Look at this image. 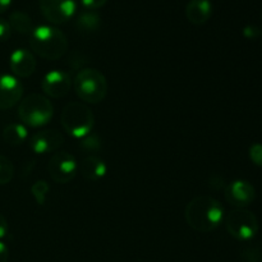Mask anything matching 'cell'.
Listing matches in <instances>:
<instances>
[{
  "mask_svg": "<svg viewBox=\"0 0 262 262\" xmlns=\"http://www.w3.org/2000/svg\"><path fill=\"white\" fill-rule=\"evenodd\" d=\"M243 35L247 38H257L258 36H261V30L257 26H246V27L243 28Z\"/></svg>",
  "mask_w": 262,
  "mask_h": 262,
  "instance_id": "25",
  "label": "cell"
},
{
  "mask_svg": "<svg viewBox=\"0 0 262 262\" xmlns=\"http://www.w3.org/2000/svg\"><path fill=\"white\" fill-rule=\"evenodd\" d=\"M12 4V0H0V14L4 13Z\"/></svg>",
  "mask_w": 262,
  "mask_h": 262,
  "instance_id": "29",
  "label": "cell"
},
{
  "mask_svg": "<svg viewBox=\"0 0 262 262\" xmlns=\"http://www.w3.org/2000/svg\"><path fill=\"white\" fill-rule=\"evenodd\" d=\"M10 35H12V27L9 22L4 18H0V41L9 40Z\"/></svg>",
  "mask_w": 262,
  "mask_h": 262,
  "instance_id": "24",
  "label": "cell"
},
{
  "mask_svg": "<svg viewBox=\"0 0 262 262\" xmlns=\"http://www.w3.org/2000/svg\"><path fill=\"white\" fill-rule=\"evenodd\" d=\"M43 17L54 25H63L71 19L77 9L76 0H38Z\"/></svg>",
  "mask_w": 262,
  "mask_h": 262,
  "instance_id": "8",
  "label": "cell"
},
{
  "mask_svg": "<svg viewBox=\"0 0 262 262\" xmlns=\"http://www.w3.org/2000/svg\"><path fill=\"white\" fill-rule=\"evenodd\" d=\"M225 228L233 238L238 241H250L257 234L258 220L247 209H235L225 217Z\"/></svg>",
  "mask_w": 262,
  "mask_h": 262,
  "instance_id": "6",
  "label": "cell"
},
{
  "mask_svg": "<svg viewBox=\"0 0 262 262\" xmlns=\"http://www.w3.org/2000/svg\"><path fill=\"white\" fill-rule=\"evenodd\" d=\"M8 229H9V228H8L7 219H5V217L3 216L2 214H0V239H2V238H4L5 235H7Z\"/></svg>",
  "mask_w": 262,
  "mask_h": 262,
  "instance_id": "27",
  "label": "cell"
},
{
  "mask_svg": "<svg viewBox=\"0 0 262 262\" xmlns=\"http://www.w3.org/2000/svg\"><path fill=\"white\" fill-rule=\"evenodd\" d=\"M54 114L53 104L43 95L32 92L20 100L18 118L25 125L32 128L43 127L51 120Z\"/></svg>",
  "mask_w": 262,
  "mask_h": 262,
  "instance_id": "4",
  "label": "cell"
},
{
  "mask_svg": "<svg viewBox=\"0 0 262 262\" xmlns=\"http://www.w3.org/2000/svg\"><path fill=\"white\" fill-rule=\"evenodd\" d=\"M212 14L210 0H189L186 7V15L191 23L196 26L205 25Z\"/></svg>",
  "mask_w": 262,
  "mask_h": 262,
  "instance_id": "15",
  "label": "cell"
},
{
  "mask_svg": "<svg viewBox=\"0 0 262 262\" xmlns=\"http://www.w3.org/2000/svg\"><path fill=\"white\" fill-rule=\"evenodd\" d=\"M101 26V17L95 10H86L82 12L77 18V28L81 33L89 35V33L97 31Z\"/></svg>",
  "mask_w": 262,
  "mask_h": 262,
  "instance_id": "16",
  "label": "cell"
},
{
  "mask_svg": "<svg viewBox=\"0 0 262 262\" xmlns=\"http://www.w3.org/2000/svg\"><path fill=\"white\" fill-rule=\"evenodd\" d=\"M83 7H86L87 9L94 10L97 9V8H101L106 4L107 0H81Z\"/></svg>",
  "mask_w": 262,
  "mask_h": 262,
  "instance_id": "26",
  "label": "cell"
},
{
  "mask_svg": "<svg viewBox=\"0 0 262 262\" xmlns=\"http://www.w3.org/2000/svg\"><path fill=\"white\" fill-rule=\"evenodd\" d=\"M36 59L33 54L27 49H15L9 58V67L13 73L20 78L32 76L36 71Z\"/></svg>",
  "mask_w": 262,
  "mask_h": 262,
  "instance_id": "13",
  "label": "cell"
},
{
  "mask_svg": "<svg viewBox=\"0 0 262 262\" xmlns=\"http://www.w3.org/2000/svg\"><path fill=\"white\" fill-rule=\"evenodd\" d=\"M187 223L193 230L210 233L216 229L224 219V207L211 196H197L188 202L184 211Z\"/></svg>",
  "mask_w": 262,
  "mask_h": 262,
  "instance_id": "1",
  "label": "cell"
},
{
  "mask_svg": "<svg viewBox=\"0 0 262 262\" xmlns=\"http://www.w3.org/2000/svg\"><path fill=\"white\" fill-rule=\"evenodd\" d=\"M41 87L45 95L53 99L64 97L72 87L71 76L61 69H53L43 76Z\"/></svg>",
  "mask_w": 262,
  "mask_h": 262,
  "instance_id": "9",
  "label": "cell"
},
{
  "mask_svg": "<svg viewBox=\"0 0 262 262\" xmlns=\"http://www.w3.org/2000/svg\"><path fill=\"white\" fill-rule=\"evenodd\" d=\"M73 86L77 96L89 104H99L107 95V81L99 69H81L74 78Z\"/></svg>",
  "mask_w": 262,
  "mask_h": 262,
  "instance_id": "3",
  "label": "cell"
},
{
  "mask_svg": "<svg viewBox=\"0 0 262 262\" xmlns=\"http://www.w3.org/2000/svg\"><path fill=\"white\" fill-rule=\"evenodd\" d=\"M23 86L14 76L0 74V110L12 109L22 100Z\"/></svg>",
  "mask_w": 262,
  "mask_h": 262,
  "instance_id": "11",
  "label": "cell"
},
{
  "mask_svg": "<svg viewBox=\"0 0 262 262\" xmlns=\"http://www.w3.org/2000/svg\"><path fill=\"white\" fill-rule=\"evenodd\" d=\"M107 166L101 158L96 155H90L78 164V171L86 181L97 182L106 174Z\"/></svg>",
  "mask_w": 262,
  "mask_h": 262,
  "instance_id": "14",
  "label": "cell"
},
{
  "mask_svg": "<svg viewBox=\"0 0 262 262\" xmlns=\"http://www.w3.org/2000/svg\"><path fill=\"white\" fill-rule=\"evenodd\" d=\"M61 125L74 138H84L94 129L95 117L91 109L81 102H69L61 112Z\"/></svg>",
  "mask_w": 262,
  "mask_h": 262,
  "instance_id": "5",
  "label": "cell"
},
{
  "mask_svg": "<svg viewBox=\"0 0 262 262\" xmlns=\"http://www.w3.org/2000/svg\"><path fill=\"white\" fill-rule=\"evenodd\" d=\"M8 22H9L12 30L17 31L20 35L30 36L33 32V30H35L31 17L27 13L22 12V10H15V12L10 13Z\"/></svg>",
  "mask_w": 262,
  "mask_h": 262,
  "instance_id": "17",
  "label": "cell"
},
{
  "mask_svg": "<svg viewBox=\"0 0 262 262\" xmlns=\"http://www.w3.org/2000/svg\"><path fill=\"white\" fill-rule=\"evenodd\" d=\"M242 258L246 262H262V248L260 246H248L242 251Z\"/></svg>",
  "mask_w": 262,
  "mask_h": 262,
  "instance_id": "21",
  "label": "cell"
},
{
  "mask_svg": "<svg viewBox=\"0 0 262 262\" xmlns=\"http://www.w3.org/2000/svg\"><path fill=\"white\" fill-rule=\"evenodd\" d=\"M48 171L54 182L66 184L73 181L78 173V163L73 155L66 151H59L54 154L49 160Z\"/></svg>",
  "mask_w": 262,
  "mask_h": 262,
  "instance_id": "7",
  "label": "cell"
},
{
  "mask_svg": "<svg viewBox=\"0 0 262 262\" xmlns=\"http://www.w3.org/2000/svg\"><path fill=\"white\" fill-rule=\"evenodd\" d=\"M27 128L19 123H12L3 130V138L10 146H19L27 140Z\"/></svg>",
  "mask_w": 262,
  "mask_h": 262,
  "instance_id": "18",
  "label": "cell"
},
{
  "mask_svg": "<svg viewBox=\"0 0 262 262\" xmlns=\"http://www.w3.org/2000/svg\"><path fill=\"white\" fill-rule=\"evenodd\" d=\"M250 159L252 163L257 166H262V145L261 143H253L250 147Z\"/></svg>",
  "mask_w": 262,
  "mask_h": 262,
  "instance_id": "23",
  "label": "cell"
},
{
  "mask_svg": "<svg viewBox=\"0 0 262 262\" xmlns=\"http://www.w3.org/2000/svg\"><path fill=\"white\" fill-rule=\"evenodd\" d=\"M33 53L46 60H56L66 55L68 40L63 31L54 26H38L30 35Z\"/></svg>",
  "mask_w": 262,
  "mask_h": 262,
  "instance_id": "2",
  "label": "cell"
},
{
  "mask_svg": "<svg viewBox=\"0 0 262 262\" xmlns=\"http://www.w3.org/2000/svg\"><path fill=\"white\" fill-rule=\"evenodd\" d=\"M225 200L237 209L250 206L256 197L255 187L247 181H234L228 184L224 189Z\"/></svg>",
  "mask_w": 262,
  "mask_h": 262,
  "instance_id": "10",
  "label": "cell"
},
{
  "mask_svg": "<svg viewBox=\"0 0 262 262\" xmlns=\"http://www.w3.org/2000/svg\"><path fill=\"white\" fill-rule=\"evenodd\" d=\"M14 176V165L7 156L0 155V186L8 184Z\"/></svg>",
  "mask_w": 262,
  "mask_h": 262,
  "instance_id": "19",
  "label": "cell"
},
{
  "mask_svg": "<svg viewBox=\"0 0 262 262\" xmlns=\"http://www.w3.org/2000/svg\"><path fill=\"white\" fill-rule=\"evenodd\" d=\"M64 143V137L60 132L55 129H46L36 132L30 138L31 150L38 155H45V154L55 152L59 150Z\"/></svg>",
  "mask_w": 262,
  "mask_h": 262,
  "instance_id": "12",
  "label": "cell"
},
{
  "mask_svg": "<svg viewBox=\"0 0 262 262\" xmlns=\"http://www.w3.org/2000/svg\"><path fill=\"white\" fill-rule=\"evenodd\" d=\"M9 258V250L3 242H0V262H8Z\"/></svg>",
  "mask_w": 262,
  "mask_h": 262,
  "instance_id": "28",
  "label": "cell"
},
{
  "mask_svg": "<svg viewBox=\"0 0 262 262\" xmlns=\"http://www.w3.org/2000/svg\"><path fill=\"white\" fill-rule=\"evenodd\" d=\"M49 191H50V187H49V184L45 181L35 182L33 186L31 187V193H32L33 199L36 200L38 205L45 204Z\"/></svg>",
  "mask_w": 262,
  "mask_h": 262,
  "instance_id": "20",
  "label": "cell"
},
{
  "mask_svg": "<svg viewBox=\"0 0 262 262\" xmlns=\"http://www.w3.org/2000/svg\"><path fill=\"white\" fill-rule=\"evenodd\" d=\"M81 146L84 150H99L100 146H101V140H100L97 135H91V133H90L89 136H86V137L83 138V141L81 142Z\"/></svg>",
  "mask_w": 262,
  "mask_h": 262,
  "instance_id": "22",
  "label": "cell"
}]
</instances>
